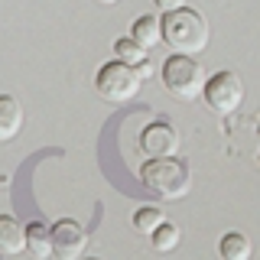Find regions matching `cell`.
<instances>
[{
  "label": "cell",
  "mask_w": 260,
  "mask_h": 260,
  "mask_svg": "<svg viewBox=\"0 0 260 260\" xmlns=\"http://www.w3.org/2000/svg\"><path fill=\"white\" fill-rule=\"evenodd\" d=\"M26 250H29L36 260L52 257V228H46L43 221L26 224Z\"/></svg>",
  "instance_id": "cell-11"
},
{
  "label": "cell",
  "mask_w": 260,
  "mask_h": 260,
  "mask_svg": "<svg viewBox=\"0 0 260 260\" xmlns=\"http://www.w3.org/2000/svg\"><path fill=\"white\" fill-rule=\"evenodd\" d=\"M88 260H101V257H88Z\"/></svg>",
  "instance_id": "cell-18"
},
{
  "label": "cell",
  "mask_w": 260,
  "mask_h": 260,
  "mask_svg": "<svg viewBox=\"0 0 260 260\" xmlns=\"http://www.w3.org/2000/svg\"><path fill=\"white\" fill-rule=\"evenodd\" d=\"M140 85H143V75L134 69V65H127V62H120V59L101 65V69H98V75H94L98 94H101L104 101H111V104L134 101L137 91H140Z\"/></svg>",
  "instance_id": "cell-4"
},
{
  "label": "cell",
  "mask_w": 260,
  "mask_h": 260,
  "mask_svg": "<svg viewBox=\"0 0 260 260\" xmlns=\"http://www.w3.org/2000/svg\"><path fill=\"white\" fill-rule=\"evenodd\" d=\"M85 244H88V234L78 221L62 218V221L52 224V257L55 260H78Z\"/></svg>",
  "instance_id": "cell-6"
},
{
  "label": "cell",
  "mask_w": 260,
  "mask_h": 260,
  "mask_svg": "<svg viewBox=\"0 0 260 260\" xmlns=\"http://www.w3.org/2000/svg\"><path fill=\"white\" fill-rule=\"evenodd\" d=\"M162 221H166V218H162V208H156V205H143V208L134 211V228L140 234H153Z\"/></svg>",
  "instance_id": "cell-14"
},
{
  "label": "cell",
  "mask_w": 260,
  "mask_h": 260,
  "mask_svg": "<svg viewBox=\"0 0 260 260\" xmlns=\"http://www.w3.org/2000/svg\"><path fill=\"white\" fill-rule=\"evenodd\" d=\"M162 43L182 55L205 52V46H208L205 16L199 10H192V7H179V10L162 13Z\"/></svg>",
  "instance_id": "cell-1"
},
{
  "label": "cell",
  "mask_w": 260,
  "mask_h": 260,
  "mask_svg": "<svg viewBox=\"0 0 260 260\" xmlns=\"http://www.w3.org/2000/svg\"><path fill=\"white\" fill-rule=\"evenodd\" d=\"M130 36L137 39L143 49H153V46H159L162 43V20H156V16H137L134 20V26H130Z\"/></svg>",
  "instance_id": "cell-10"
},
{
  "label": "cell",
  "mask_w": 260,
  "mask_h": 260,
  "mask_svg": "<svg viewBox=\"0 0 260 260\" xmlns=\"http://www.w3.org/2000/svg\"><path fill=\"white\" fill-rule=\"evenodd\" d=\"M140 179H143V185H146L150 192H156L159 199H169V202L189 195V189H192V173H189V166H185L182 159H176V156L150 159V162L140 169Z\"/></svg>",
  "instance_id": "cell-2"
},
{
  "label": "cell",
  "mask_w": 260,
  "mask_h": 260,
  "mask_svg": "<svg viewBox=\"0 0 260 260\" xmlns=\"http://www.w3.org/2000/svg\"><path fill=\"white\" fill-rule=\"evenodd\" d=\"M101 4H117V0H101Z\"/></svg>",
  "instance_id": "cell-17"
},
{
  "label": "cell",
  "mask_w": 260,
  "mask_h": 260,
  "mask_svg": "<svg viewBox=\"0 0 260 260\" xmlns=\"http://www.w3.org/2000/svg\"><path fill=\"white\" fill-rule=\"evenodd\" d=\"M23 130V104L13 94H0V143H10Z\"/></svg>",
  "instance_id": "cell-9"
},
{
  "label": "cell",
  "mask_w": 260,
  "mask_h": 260,
  "mask_svg": "<svg viewBox=\"0 0 260 260\" xmlns=\"http://www.w3.org/2000/svg\"><path fill=\"white\" fill-rule=\"evenodd\" d=\"M218 254H221V260H250V254H254V244H250L247 234L241 231H228L221 244H218Z\"/></svg>",
  "instance_id": "cell-12"
},
{
  "label": "cell",
  "mask_w": 260,
  "mask_h": 260,
  "mask_svg": "<svg viewBox=\"0 0 260 260\" xmlns=\"http://www.w3.org/2000/svg\"><path fill=\"white\" fill-rule=\"evenodd\" d=\"M202 98H205V104L215 114H234L244 101V85L234 72H215V75L205 81Z\"/></svg>",
  "instance_id": "cell-5"
},
{
  "label": "cell",
  "mask_w": 260,
  "mask_h": 260,
  "mask_svg": "<svg viewBox=\"0 0 260 260\" xmlns=\"http://www.w3.org/2000/svg\"><path fill=\"white\" fill-rule=\"evenodd\" d=\"M140 150H143V156H153V159L176 156L179 153V130L169 124V120H156V124L143 127Z\"/></svg>",
  "instance_id": "cell-7"
},
{
  "label": "cell",
  "mask_w": 260,
  "mask_h": 260,
  "mask_svg": "<svg viewBox=\"0 0 260 260\" xmlns=\"http://www.w3.org/2000/svg\"><path fill=\"white\" fill-rule=\"evenodd\" d=\"M156 4V10H162V13H169V10H179V7H185L182 0H153Z\"/></svg>",
  "instance_id": "cell-16"
},
{
  "label": "cell",
  "mask_w": 260,
  "mask_h": 260,
  "mask_svg": "<svg viewBox=\"0 0 260 260\" xmlns=\"http://www.w3.org/2000/svg\"><path fill=\"white\" fill-rule=\"evenodd\" d=\"M26 250V228L16 221L13 215H0V254L16 257Z\"/></svg>",
  "instance_id": "cell-8"
},
{
  "label": "cell",
  "mask_w": 260,
  "mask_h": 260,
  "mask_svg": "<svg viewBox=\"0 0 260 260\" xmlns=\"http://www.w3.org/2000/svg\"><path fill=\"white\" fill-rule=\"evenodd\" d=\"M114 52H117V59L120 62H127V65H134V69H140V65H146L150 59H146V49L137 43L134 36H124V39H117L114 43Z\"/></svg>",
  "instance_id": "cell-13"
},
{
  "label": "cell",
  "mask_w": 260,
  "mask_h": 260,
  "mask_svg": "<svg viewBox=\"0 0 260 260\" xmlns=\"http://www.w3.org/2000/svg\"><path fill=\"white\" fill-rule=\"evenodd\" d=\"M150 241H153V247H156L159 254H169V250H176V244H179V228L173 221H162L156 231L150 234Z\"/></svg>",
  "instance_id": "cell-15"
},
{
  "label": "cell",
  "mask_w": 260,
  "mask_h": 260,
  "mask_svg": "<svg viewBox=\"0 0 260 260\" xmlns=\"http://www.w3.org/2000/svg\"><path fill=\"white\" fill-rule=\"evenodd\" d=\"M205 81H208L205 69H202V62L195 55L176 52L162 62V88L173 98H179V101H195L205 91Z\"/></svg>",
  "instance_id": "cell-3"
}]
</instances>
